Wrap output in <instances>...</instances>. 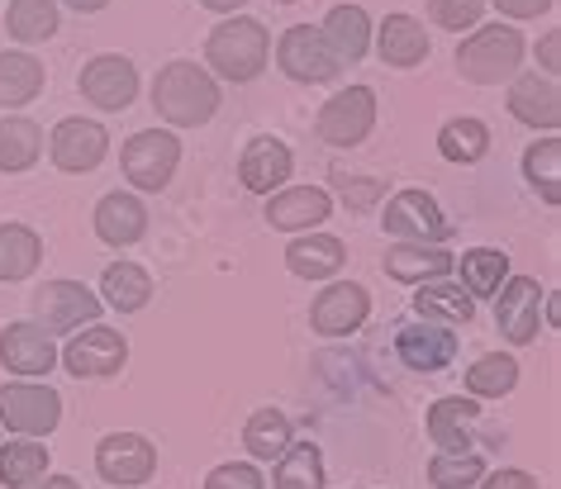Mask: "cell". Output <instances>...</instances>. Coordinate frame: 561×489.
<instances>
[{
    "label": "cell",
    "mask_w": 561,
    "mask_h": 489,
    "mask_svg": "<svg viewBox=\"0 0 561 489\" xmlns=\"http://www.w3.org/2000/svg\"><path fill=\"white\" fill-rule=\"evenodd\" d=\"M152 109L172 124V129H201L219 109V81L205 72L201 62L176 58L158 67L152 77Z\"/></svg>",
    "instance_id": "obj_1"
},
{
    "label": "cell",
    "mask_w": 561,
    "mask_h": 489,
    "mask_svg": "<svg viewBox=\"0 0 561 489\" xmlns=\"http://www.w3.org/2000/svg\"><path fill=\"white\" fill-rule=\"evenodd\" d=\"M266 58H272V34L262 20H219L205 38V72L233 86L257 81L266 72Z\"/></svg>",
    "instance_id": "obj_2"
},
{
    "label": "cell",
    "mask_w": 561,
    "mask_h": 489,
    "mask_svg": "<svg viewBox=\"0 0 561 489\" xmlns=\"http://www.w3.org/2000/svg\"><path fill=\"white\" fill-rule=\"evenodd\" d=\"M524 34L514 24H485L476 30L467 44L457 48V72L471 81V86H500V81H514L518 67H524Z\"/></svg>",
    "instance_id": "obj_3"
},
{
    "label": "cell",
    "mask_w": 561,
    "mask_h": 489,
    "mask_svg": "<svg viewBox=\"0 0 561 489\" xmlns=\"http://www.w3.org/2000/svg\"><path fill=\"white\" fill-rule=\"evenodd\" d=\"M176 162H181V138L176 133L144 129L124 143V176H129L134 190H148V195L167 190L172 176H176Z\"/></svg>",
    "instance_id": "obj_4"
},
{
    "label": "cell",
    "mask_w": 561,
    "mask_h": 489,
    "mask_svg": "<svg viewBox=\"0 0 561 489\" xmlns=\"http://www.w3.org/2000/svg\"><path fill=\"white\" fill-rule=\"evenodd\" d=\"M62 418V395L34 381H10L0 385V423L20 438H44Z\"/></svg>",
    "instance_id": "obj_5"
},
{
    "label": "cell",
    "mask_w": 561,
    "mask_h": 489,
    "mask_svg": "<svg viewBox=\"0 0 561 489\" xmlns=\"http://www.w3.org/2000/svg\"><path fill=\"white\" fill-rule=\"evenodd\" d=\"M276 67L290 81H300V86H324V81L339 77L343 62L329 53L324 34H319L314 24H290L276 44Z\"/></svg>",
    "instance_id": "obj_6"
},
{
    "label": "cell",
    "mask_w": 561,
    "mask_h": 489,
    "mask_svg": "<svg viewBox=\"0 0 561 489\" xmlns=\"http://www.w3.org/2000/svg\"><path fill=\"white\" fill-rule=\"evenodd\" d=\"M58 361L77 375V381H105V375L124 371V361H129V342H124L119 328L91 324V328H81L77 338L67 342V352Z\"/></svg>",
    "instance_id": "obj_7"
},
{
    "label": "cell",
    "mask_w": 561,
    "mask_h": 489,
    "mask_svg": "<svg viewBox=\"0 0 561 489\" xmlns=\"http://www.w3.org/2000/svg\"><path fill=\"white\" fill-rule=\"evenodd\" d=\"M381 229L400 243H443L453 233V223L443 219V209L428 190H396L381 209Z\"/></svg>",
    "instance_id": "obj_8"
},
{
    "label": "cell",
    "mask_w": 561,
    "mask_h": 489,
    "mask_svg": "<svg viewBox=\"0 0 561 489\" xmlns=\"http://www.w3.org/2000/svg\"><path fill=\"white\" fill-rule=\"evenodd\" d=\"M314 129L333 148H357L362 138L376 129V91L371 86H347L339 95H329L324 109H319V119H314Z\"/></svg>",
    "instance_id": "obj_9"
},
{
    "label": "cell",
    "mask_w": 561,
    "mask_h": 489,
    "mask_svg": "<svg viewBox=\"0 0 561 489\" xmlns=\"http://www.w3.org/2000/svg\"><path fill=\"white\" fill-rule=\"evenodd\" d=\"M34 310H38V328H44L48 338L77 333L81 324H101V300H95L87 286H77V281L38 286L34 290Z\"/></svg>",
    "instance_id": "obj_10"
},
{
    "label": "cell",
    "mask_w": 561,
    "mask_h": 489,
    "mask_svg": "<svg viewBox=\"0 0 561 489\" xmlns=\"http://www.w3.org/2000/svg\"><path fill=\"white\" fill-rule=\"evenodd\" d=\"M95 470H101V480L119 485V489H134L152 480V470H158V446L148 438H138V432H110L95 446Z\"/></svg>",
    "instance_id": "obj_11"
},
{
    "label": "cell",
    "mask_w": 561,
    "mask_h": 489,
    "mask_svg": "<svg viewBox=\"0 0 561 489\" xmlns=\"http://www.w3.org/2000/svg\"><path fill=\"white\" fill-rule=\"evenodd\" d=\"M542 295L547 290L533 276H510L495 295V324L500 338L510 347H528L538 338V318H542Z\"/></svg>",
    "instance_id": "obj_12"
},
{
    "label": "cell",
    "mask_w": 561,
    "mask_h": 489,
    "mask_svg": "<svg viewBox=\"0 0 561 489\" xmlns=\"http://www.w3.org/2000/svg\"><path fill=\"white\" fill-rule=\"evenodd\" d=\"M81 95L95 109H105V115H119L138 95V67L129 58H119V53H101V58L81 67Z\"/></svg>",
    "instance_id": "obj_13"
},
{
    "label": "cell",
    "mask_w": 561,
    "mask_h": 489,
    "mask_svg": "<svg viewBox=\"0 0 561 489\" xmlns=\"http://www.w3.org/2000/svg\"><path fill=\"white\" fill-rule=\"evenodd\" d=\"M53 166L67 176H87L95 172V166L105 162V152H110V133H105V124H95V119H62L58 129H53Z\"/></svg>",
    "instance_id": "obj_14"
},
{
    "label": "cell",
    "mask_w": 561,
    "mask_h": 489,
    "mask_svg": "<svg viewBox=\"0 0 561 489\" xmlns=\"http://www.w3.org/2000/svg\"><path fill=\"white\" fill-rule=\"evenodd\" d=\"M371 314V295L353 281H339V286H324L319 300L310 304V328L324 333V338H347L367 324Z\"/></svg>",
    "instance_id": "obj_15"
},
{
    "label": "cell",
    "mask_w": 561,
    "mask_h": 489,
    "mask_svg": "<svg viewBox=\"0 0 561 489\" xmlns=\"http://www.w3.org/2000/svg\"><path fill=\"white\" fill-rule=\"evenodd\" d=\"M396 352L410 371H443L457 361V328L433 324V318H424V324H404L396 333Z\"/></svg>",
    "instance_id": "obj_16"
},
{
    "label": "cell",
    "mask_w": 561,
    "mask_h": 489,
    "mask_svg": "<svg viewBox=\"0 0 561 489\" xmlns=\"http://www.w3.org/2000/svg\"><path fill=\"white\" fill-rule=\"evenodd\" d=\"M0 366L15 371L20 381H34V375H48L58 366V347L38 324H10L0 333Z\"/></svg>",
    "instance_id": "obj_17"
},
{
    "label": "cell",
    "mask_w": 561,
    "mask_h": 489,
    "mask_svg": "<svg viewBox=\"0 0 561 489\" xmlns=\"http://www.w3.org/2000/svg\"><path fill=\"white\" fill-rule=\"evenodd\" d=\"M504 105H510V115L518 124H528V129H547V133H552L561 124V86L552 77H538V72L514 77Z\"/></svg>",
    "instance_id": "obj_18"
},
{
    "label": "cell",
    "mask_w": 561,
    "mask_h": 489,
    "mask_svg": "<svg viewBox=\"0 0 561 489\" xmlns=\"http://www.w3.org/2000/svg\"><path fill=\"white\" fill-rule=\"evenodd\" d=\"M333 214V195L324 186H290V190H272L266 200V223L280 233H305L319 229Z\"/></svg>",
    "instance_id": "obj_19"
},
{
    "label": "cell",
    "mask_w": 561,
    "mask_h": 489,
    "mask_svg": "<svg viewBox=\"0 0 561 489\" xmlns=\"http://www.w3.org/2000/svg\"><path fill=\"white\" fill-rule=\"evenodd\" d=\"M290 166H296V158H290V148L280 138H252L243 158H238V181L252 195H272L290 181Z\"/></svg>",
    "instance_id": "obj_20"
},
{
    "label": "cell",
    "mask_w": 561,
    "mask_h": 489,
    "mask_svg": "<svg viewBox=\"0 0 561 489\" xmlns=\"http://www.w3.org/2000/svg\"><path fill=\"white\" fill-rule=\"evenodd\" d=\"M148 233V209L138 195L110 190L101 205H95V237L110 247H134L138 237Z\"/></svg>",
    "instance_id": "obj_21"
},
{
    "label": "cell",
    "mask_w": 561,
    "mask_h": 489,
    "mask_svg": "<svg viewBox=\"0 0 561 489\" xmlns=\"http://www.w3.org/2000/svg\"><path fill=\"white\" fill-rule=\"evenodd\" d=\"M457 267V257L438 243H400L386 253V276L400 286H424V281H438Z\"/></svg>",
    "instance_id": "obj_22"
},
{
    "label": "cell",
    "mask_w": 561,
    "mask_h": 489,
    "mask_svg": "<svg viewBox=\"0 0 561 489\" xmlns=\"http://www.w3.org/2000/svg\"><path fill=\"white\" fill-rule=\"evenodd\" d=\"M428 30L414 15H386L381 30H376V53H381L386 67H419L428 58Z\"/></svg>",
    "instance_id": "obj_23"
},
{
    "label": "cell",
    "mask_w": 561,
    "mask_h": 489,
    "mask_svg": "<svg viewBox=\"0 0 561 489\" xmlns=\"http://www.w3.org/2000/svg\"><path fill=\"white\" fill-rule=\"evenodd\" d=\"M347 261V247L333 233H305L286 247V267L300 276V281H329L339 276Z\"/></svg>",
    "instance_id": "obj_24"
},
{
    "label": "cell",
    "mask_w": 561,
    "mask_h": 489,
    "mask_svg": "<svg viewBox=\"0 0 561 489\" xmlns=\"http://www.w3.org/2000/svg\"><path fill=\"white\" fill-rule=\"evenodd\" d=\"M44 62L34 58V53H24V48H5L0 53V109H20V105H30L44 95Z\"/></svg>",
    "instance_id": "obj_25"
},
{
    "label": "cell",
    "mask_w": 561,
    "mask_h": 489,
    "mask_svg": "<svg viewBox=\"0 0 561 489\" xmlns=\"http://www.w3.org/2000/svg\"><path fill=\"white\" fill-rule=\"evenodd\" d=\"M319 34H324V44L339 62H362L371 48V20L362 5H333L329 20L319 24Z\"/></svg>",
    "instance_id": "obj_26"
},
{
    "label": "cell",
    "mask_w": 561,
    "mask_h": 489,
    "mask_svg": "<svg viewBox=\"0 0 561 489\" xmlns=\"http://www.w3.org/2000/svg\"><path fill=\"white\" fill-rule=\"evenodd\" d=\"M476 414H481V404H476V399H438L428 409V438L438 442L443 456L471 452V423H476Z\"/></svg>",
    "instance_id": "obj_27"
},
{
    "label": "cell",
    "mask_w": 561,
    "mask_h": 489,
    "mask_svg": "<svg viewBox=\"0 0 561 489\" xmlns=\"http://www.w3.org/2000/svg\"><path fill=\"white\" fill-rule=\"evenodd\" d=\"M44 261V237L30 223H0V286L30 281Z\"/></svg>",
    "instance_id": "obj_28"
},
{
    "label": "cell",
    "mask_w": 561,
    "mask_h": 489,
    "mask_svg": "<svg viewBox=\"0 0 561 489\" xmlns=\"http://www.w3.org/2000/svg\"><path fill=\"white\" fill-rule=\"evenodd\" d=\"M414 314L453 328V324H471V318H476V300H471L461 286H453V281H443V276H438V281H424V286H419Z\"/></svg>",
    "instance_id": "obj_29"
},
{
    "label": "cell",
    "mask_w": 561,
    "mask_h": 489,
    "mask_svg": "<svg viewBox=\"0 0 561 489\" xmlns=\"http://www.w3.org/2000/svg\"><path fill=\"white\" fill-rule=\"evenodd\" d=\"M38 152H44V129L34 119H24V115L0 119V172L5 176L30 172L38 162Z\"/></svg>",
    "instance_id": "obj_30"
},
{
    "label": "cell",
    "mask_w": 561,
    "mask_h": 489,
    "mask_svg": "<svg viewBox=\"0 0 561 489\" xmlns=\"http://www.w3.org/2000/svg\"><path fill=\"white\" fill-rule=\"evenodd\" d=\"M48 475V446L34 438L5 442L0 446V485L5 489H30Z\"/></svg>",
    "instance_id": "obj_31"
},
{
    "label": "cell",
    "mask_w": 561,
    "mask_h": 489,
    "mask_svg": "<svg viewBox=\"0 0 561 489\" xmlns=\"http://www.w3.org/2000/svg\"><path fill=\"white\" fill-rule=\"evenodd\" d=\"M276 489H324V456H319L314 442H290L286 452L276 456Z\"/></svg>",
    "instance_id": "obj_32"
},
{
    "label": "cell",
    "mask_w": 561,
    "mask_h": 489,
    "mask_svg": "<svg viewBox=\"0 0 561 489\" xmlns=\"http://www.w3.org/2000/svg\"><path fill=\"white\" fill-rule=\"evenodd\" d=\"M504 281H510V257H504L500 247H471V253L461 257V286H467L471 300L500 295Z\"/></svg>",
    "instance_id": "obj_33"
},
{
    "label": "cell",
    "mask_w": 561,
    "mask_h": 489,
    "mask_svg": "<svg viewBox=\"0 0 561 489\" xmlns=\"http://www.w3.org/2000/svg\"><path fill=\"white\" fill-rule=\"evenodd\" d=\"M101 286H105V300L115 304L119 314H138L152 300V276L138 267V261H115V267H105Z\"/></svg>",
    "instance_id": "obj_34"
},
{
    "label": "cell",
    "mask_w": 561,
    "mask_h": 489,
    "mask_svg": "<svg viewBox=\"0 0 561 489\" xmlns=\"http://www.w3.org/2000/svg\"><path fill=\"white\" fill-rule=\"evenodd\" d=\"M5 30L15 44H44L58 34V5L53 0H10Z\"/></svg>",
    "instance_id": "obj_35"
},
{
    "label": "cell",
    "mask_w": 561,
    "mask_h": 489,
    "mask_svg": "<svg viewBox=\"0 0 561 489\" xmlns=\"http://www.w3.org/2000/svg\"><path fill=\"white\" fill-rule=\"evenodd\" d=\"M518 385V361L510 352H490L467 366V395L471 399H500Z\"/></svg>",
    "instance_id": "obj_36"
},
{
    "label": "cell",
    "mask_w": 561,
    "mask_h": 489,
    "mask_svg": "<svg viewBox=\"0 0 561 489\" xmlns=\"http://www.w3.org/2000/svg\"><path fill=\"white\" fill-rule=\"evenodd\" d=\"M243 446L252 461H276L290 446V418L280 409H257L243 428Z\"/></svg>",
    "instance_id": "obj_37"
},
{
    "label": "cell",
    "mask_w": 561,
    "mask_h": 489,
    "mask_svg": "<svg viewBox=\"0 0 561 489\" xmlns=\"http://www.w3.org/2000/svg\"><path fill=\"white\" fill-rule=\"evenodd\" d=\"M485 148H490V129H485L481 119H471V115L447 119V124H443V133H438V152H443L447 162H461V166L481 162V158H485Z\"/></svg>",
    "instance_id": "obj_38"
},
{
    "label": "cell",
    "mask_w": 561,
    "mask_h": 489,
    "mask_svg": "<svg viewBox=\"0 0 561 489\" xmlns=\"http://www.w3.org/2000/svg\"><path fill=\"white\" fill-rule=\"evenodd\" d=\"M524 176H528V186L542 190L547 205H561V138L557 133H547L542 143H533L524 152Z\"/></svg>",
    "instance_id": "obj_39"
},
{
    "label": "cell",
    "mask_w": 561,
    "mask_h": 489,
    "mask_svg": "<svg viewBox=\"0 0 561 489\" xmlns=\"http://www.w3.org/2000/svg\"><path fill=\"white\" fill-rule=\"evenodd\" d=\"M481 475H485V461L476 452H461V456L438 452L428 461V485L433 489H471V485H481Z\"/></svg>",
    "instance_id": "obj_40"
},
{
    "label": "cell",
    "mask_w": 561,
    "mask_h": 489,
    "mask_svg": "<svg viewBox=\"0 0 561 489\" xmlns=\"http://www.w3.org/2000/svg\"><path fill=\"white\" fill-rule=\"evenodd\" d=\"M481 10H485V0H428V15L453 34L476 30V24H481Z\"/></svg>",
    "instance_id": "obj_41"
},
{
    "label": "cell",
    "mask_w": 561,
    "mask_h": 489,
    "mask_svg": "<svg viewBox=\"0 0 561 489\" xmlns=\"http://www.w3.org/2000/svg\"><path fill=\"white\" fill-rule=\"evenodd\" d=\"M333 190L347 200V209H371L376 200L386 195V186L381 181H367V176H353V172H333V181H329Z\"/></svg>",
    "instance_id": "obj_42"
},
{
    "label": "cell",
    "mask_w": 561,
    "mask_h": 489,
    "mask_svg": "<svg viewBox=\"0 0 561 489\" xmlns=\"http://www.w3.org/2000/svg\"><path fill=\"white\" fill-rule=\"evenodd\" d=\"M262 485H266V475L257 466H248V461H224L205 480V489H262Z\"/></svg>",
    "instance_id": "obj_43"
},
{
    "label": "cell",
    "mask_w": 561,
    "mask_h": 489,
    "mask_svg": "<svg viewBox=\"0 0 561 489\" xmlns=\"http://www.w3.org/2000/svg\"><path fill=\"white\" fill-rule=\"evenodd\" d=\"M495 10L510 15V20H538V15L552 10V0H495Z\"/></svg>",
    "instance_id": "obj_44"
},
{
    "label": "cell",
    "mask_w": 561,
    "mask_h": 489,
    "mask_svg": "<svg viewBox=\"0 0 561 489\" xmlns=\"http://www.w3.org/2000/svg\"><path fill=\"white\" fill-rule=\"evenodd\" d=\"M538 62H542V77H552V81H557V72H561V34H557V30H547V34H542Z\"/></svg>",
    "instance_id": "obj_45"
},
{
    "label": "cell",
    "mask_w": 561,
    "mask_h": 489,
    "mask_svg": "<svg viewBox=\"0 0 561 489\" xmlns=\"http://www.w3.org/2000/svg\"><path fill=\"white\" fill-rule=\"evenodd\" d=\"M481 489H538L528 470H500V475H481Z\"/></svg>",
    "instance_id": "obj_46"
},
{
    "label": "cell",
    "mask_w": 561,
    "mask_h": 489,
    "mask_svg": "<svg viewBox=\"0 0 561 489\" xmlns=\"http://www.w3.org/2000/svg\"><path fill=\"white\" fill-rule=\"evenodd\" d=\"M542 318H547V328L561 324V300L557 295H542Z\"/></svg>",
    "instance_id": "obj_47"
},
{
    "label": "cell",
    "mask_w": 561,
    "mask_h": 489,
    "mask_svg": "<svg viewBox=\"0 0 561 489\" xmlns=\"http://www.w3.org/2000/svg\"><path fill=\"white\" fill-rule=\"evenodd\" d=\"M205 10H215V15H233V10H243L248 0H201Z\"/></svg>",
    "instance_id": "obj_48"
},
{
    "label": "cell",
    "mask_w": 561,
    "mask_h": 489,
    "mask_svg": "<svg viewBox=\"0 0 561 489\" xmlns=\"http://www.w3.org/2000/svg\"><path fill=\"white\" fill-rule=\"evenodd\" d=\"M30 489H81L72 475H48V480H38V485H30Z\"/></svg>",
    "instance_id": "obj_49"
},
{
    "label": "cell",
    "mask_w": 561,
    "mask_h": 489,
    "mask_svg": "<svg viewBox=\"0 0 561 489\" xmlns=\"http://www.w3.org/2000/svg\"><path fill=\"white\" fill-rule=\"evenodd\" d=\"M62 5H72L77 15H95V10H105L110 0H62Z\"/></svg>",
    "instance_id": "obj_50"
},
{
    "label": "cell",
    "mask_w": 561,
    "mask_h": 489,
    "mask_svg": "<svg viewBox=\"0 0 561 489\" xmlns=\"http://www.w3.org/2000/svg\"><path fill=\"white\" fill-rule=\"evenodd\" d=\"M276 5H296V0H276Z\"/></svg>",
    "instance_id": "obj_51"
}]
</instances>
